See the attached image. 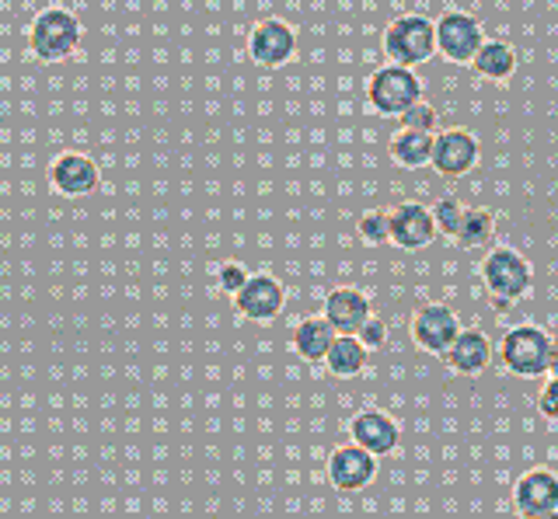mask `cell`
<instances>
[{"label":"cell","mask_w":558,"mask_h":519,"mask_svg":"<svg viewBox=\"0 0 558 519\" xmlns=\"http://www.w3.org/2000/svg\"><path fill=\"white\" fill-rule=\"evenodd\" d=\"M429 213H433V223H436V234H444V237L453 240V234H458L461 220H464V206L453 199V196H447V199L436 202Z\"/></svg>","instance_id":"cell-23"},{"label":"cell","mask_w":558,"mask_h":519,"mask_svg":"<svg viewBox=\"0 0 558 519\" xmlns=\"http://www.w3.org/2000/svg\"><path fill=\"white\" fill-rule=\"evenodd\" d=\"M541 519H558V509H555V512H548V516H541Z\"/></svg>","instance_id":"cell-30"},{"label":"cell","mask_w":558,"mask_h":519,"mask_svg":"<svg viewBox=\"0 0 558 519\" xmlns=\"http://www.w3.org/2000/svg\"><path fill=\"white\" fill-rule=\"evenodd\" d=\"M49 182L66 199H87L98 193L101 171L87 153H60L49 168Z\"/></svg>","instance_id":"cell-11"},{"label":"cell","mask_w":558,"mask_h":519,"mask_svg":"<svg viewBox=\"0 0 558 519\" xmlns=\"http://www.w3.org/2000/svg\"><path fill=\"white\" fill-rule=\"evenodd\" d=\"M537 411L545 415V419H558V376H551L545 387L537 394Z\"/></svg>","instance_id":"cell-28"},{"label":"cell","mask_w":558,"mask_h":519,"mask_svg":"<svg viewBox=\"0 0 558 519\" xmlns=\"http://www.w3.org/2000/svg\"><path fill=\"white\" fill-rule=\"evenodd\" d=\"M248 57L262 71H279V66H287L296 57V32L279 18L255 25L248 39Z\"/></svg>","instance_id":"cell-10"},{"label":"cell","mask_w":558,"mask_h":519,"mask_svg":"<svg viewBox=\"0 0 558 519\" xmlns=\"http://www.w3.org/2000/svg\"><path fill=\"white\" fill-rule=\"evenodd\" d=\"M356 338L363 342V349H366V353H374V349H380L384 342H388V324L371 314V318L363 321L360 332H356Z\"/></svg>","instance_id":"cell-27"},{"label":"cell","mask_w":558,"mask_h":519,"mask_svg":"<svg viewBox=\"0 0 558 519\" xmlns=\"http://www.w3.org/2000/svg\"><path fill=\"white\" fill-rule=\"evenodd\" d=\"M248 275H252V272L244 269L241 262H223L220 272H217V286L227 293V297H234V293L244 286V280H248Z\"/></svg>","instance_id":"cell-26"},{"label":"cell","mask_w":558,"mask_h":519,"mask_svg":"<svg viewBox=\"0 0 558 519\" xmlns=\"http://www.w3.org/2000/svg\"><path fill=\"white\" fill-rule=\"evenodd\" d=\"M482 161V144L475 140V133L468 129H447L433 136V153L429 168L440 178H464L478 168Z\"/></svg>","instance_id":"cell-7"},{"label":"cell","mask_w":558,"mask_h":519,"mask_svg":"<svg viewBox=\"0 0 558 519\" xmlns=\"http://www.w3.org/2000/svg\"><path fill=\"white\" fill-rule=\"evenodd\" d=\"M366 353L363 349V342L356 335H336V342H331V349L325 353V370L331 376H339V380H349V376H360L363 367H366Z\"/></svg>","instance_id":"cell-19"},{"label":"cell","mask_w":558,"mask_h":519,"mask_svg":"<svg viewBox=\"0 0 558 519\" xmlns=\"http://www.w3.org/2000/svg\"><path fill=\"white\" fill-rule=\"evenodd\" d=\"M548 373L558 376V342H551V356H548Z\"/></svg>","instance_id":"cell-29"},{"label":"cell","mask_w":558,"mask_h":519,"mask_svg":"<svg viewBox=\"0 0 558 519\" xmlns=\"http://www.w3.org/2000/svg\"><path fill=\"white\" fill-rule=\"evenodd\" d=\"M471 66H475V74L485 77V81H510L517 74V49L510 42L502 39H493V42H482V49L475 53V60H471Z\"/></svg>","instance_id":"cell-18"},{"label":"cell","mask_w":558,"mask_h":519,"mask_svg":"<svg viewBox=\"0 0 558 519\" xmlns=\"http://www.w3.org/2000/svg\"><path fill=\"white\" fill-rule=\"evenodd\" d=\"M447 367L461 376H478L488 370V362H493V342H488L482 332L475 328H461L458 338L450 342V349L444 353Z\"/></svg>","instance_id":"cell-16"},{"label":"cell","mask_w":558,"mask_h":519,"mask_svg":"<svg viewBox=\"0 0 558 519\" xmlns=\"http://www.w3.org/2000/svg\"><path fill=\"white\" fill-rule=\"evenodd\" d=\"M84 28L66 8H46L28 28V49L39 63H63L81 49Z\"/></svg>","instance_id":"cell-1"},{"label":"cell","mask_w":558,"mask_h":519,"mask_svg":"<svg viewBox=\"0 0 558 519\" xmlns=\"http://www.w3.org/2000/svg\"><path fill=\"white\" fill-rule=\"evenodd\" d=\"M336 335L339 332L325 318H307L296 324V332H293V353L307 362H322L325 353L331 349V342H336Z\"/></svg>","instance_id":"cell-20"},{"label":"cell","mask_w":558,"mask_h":519,"mask_svg":"<svg viewBox=\"0 0 558 519\" xmlns=\"http://www.w3.org/2000/svg\"><path fill=\"white\" fill-rule=\"evenodd\" d=\"M436 25V53H440L447 63H458V66H471L475 53L485 42V28L475 14L468 11H447Z\"/></svg>","instance_id":"cell-6"},{"label":"cell","mask_w":558,"mask_h":519,"mask_svg":"<svg viewBox=\"0 0 558 519\" xmlns=\"http://www.w3.org/2000/svg\"><path fill=\"white\" fill-rule=\"evenodd\" d=\"M513 506L523 519H541L558 509V474L548 467H534L531 474H523L513 489Z\"/></svg>","instance_id":"cell-13"},{"label":"cell","mask_w":558,"mask_h":519,"mask_svg":"<svg viewBox=\"0 0 558 519\" xmlns=\"http://www.w3.org/2000/svg\"><path fill=\"white\" fill-rule=\"evenodd\" d=\"M401 129H415V133H436V123H440V112H436L433 106H426V101H415V106L398 115Z\"/></svg>","instance_id":"cell-25"},{"label":"cell","mask_w":558,"mask_h":519,"mask_svg":"<svg viewBox=\"0 0 558 519\" xmlns=\"http://www.w3.org/2000/svg\"><path fill=\"white\" fill-rule=\"evenodd\" d=\"M234 307L244 321H255V324H269L283 314L287 307V289L279 280H272L269 272H258L248 275L244 286L234 293Z\"/></svg>","instance_id":"cell-8"},{"label":"cell","mask_w":558,"mask_h":519,"mask_svg":"<svg viewBox=\"0 0 558 519\" xmlns=\"http://www.w3.org/2000/svg\"><path fill=\"white\" fill-rule=\"evenodd\" d=\"M493 237H496V217L488 210H464L461 227H458V234H453V240H458V245L468 248V251L485 248Z\"/></svg>","instance_id":"cell-22"},{"label":"cell","mask_w":558,"mask_h":519,"mask_svg":"<svg viewBox=\"0 0 558 519\" xmlns=\"http://www.w3.org/2000/svg\"><path fill=\"white\" fill-rule=\"evenodd\" d=\"M339 335H356L363 321L371 318V300L353 286H339L325 297V314H322Z\"/></svg>","instance_id":"cell-17"},{"label":"cell","mask_w":558,"mask_h":519,"mask_svg":"<svg viewBox=\"0 0 558 519\" xmlns=\"http://www.w3.org/2000/svg\"><path fill=\"white\" fill-rule=\"evenodd\" d=\"M374 478H377V457L366 454L356 443L339 446L336 454L328 457V481L336 484L339 492H360Z\"/></svg>","instance_id":"cell-14"},{"label":"cell","mask_w":558,"mask_h":519,"mask_svg":"<svg viewBox=\"0 0 558 519\" xmlns=\"http://www.w3.org/2000/svg\"><path fill=\"white\" fill-rule=\"evenodd\" d=\"M433 136L436 133H415V129H398L388 144V153L398 168H429V153H433Z\"/></svg>","instance_id":"cell-21"},{"label":"cell","mask_w":558,"mask_h":519,"mask_svg":"<svg viewBox=\"0 0 558 519\" xmlns=\"http://www.w3.org/2000/svg\"><path fill=\"white\" fill-rule=\"evenodd\" d=\"M551 342L555 338L545 332V328H534V324L513 328V332H506V338H502V367L523 380L545 376Z\"/></svg>","instance_id":"cell-5"},{"label":"cell","mask_w":558,"mask_h":519,"mask_svg":"<svg viewBox=\"0 0 558 519\" xmlns=\"http://www.w3.org/2000/svg\"><path fill=\"white\" fill-rule=\"evenodd\" d=\"M349 436H353V443L363 446L366 454L388 457L391 449L398 446V440H401V429H398V422L391 419L388 411L366 408V411L356 415L353 422H349Z\"/></svg>","instance_id":"cell-15"},{"label":"cell","mask_w":558,"mask_h":519,"mask_svg":"<svg viewBox=\"0 0 558 519\" xmlns=\"http://www.w3.org/2000/svg\"><path fill=\"white\" fill-rule=\"evenodd\" d=\"M356 234L366 240V245H374V248L388 245V240H391L388 213H384V210H371V213H363V217H360V223H356Z\"/></svg>","instance_id":"cell-24"},{"label":"cell","mask_w":558,"mask_h":519,"mask_svg":"<svg viewBox=\"0 0 558 519\" xmlns=\"http://www.w3.org/2000/svg\"><path fill=\"white\" fill-rule=\"evenodd\" d=\"M388 227H391V245L401 251H418L429 248L436 240V223L433 213L418 202H401L388 213Z\"/></svg>","instance_id":"cell-12"},{"label":"cell","mask_w":558,"mask_h":519,"mask_svg":"<svg viewBox=\"0 0 558 519\" xmlns=\"http://www.w3.org/2000/svg\"><path fill=\"white\" fill-rule=\"evenodd\" d=\"M531 262L513 248H496L482 262V283L488 297L496 300V310H510V304L523 300L531 293Z\"/></svg>","instance_id":"cell-2"},{"label":"cell","mask_w":558,"mask_h":519,"mask_svg":"<svg viewBox=\"0 0 558 519\" xmlns=\"http://www.w3.org/2000/svg\"><path fill=\"white\" fill-rule=\"evenodd\" d=\"M366 101H371V109L377 115L398 119V115H405L415 101H423V81H418L409 66L388 63L366 81Z\"/></svg>","instance_id":"cell-4"},{"label":"cell","mask_w":558,"mask_h":519,"mask_svg":"<svg viewBox=\"0 0 558 519\" xmlns=\"http://www.w3.org/2000/svg\"><path fill=\"white\" fill-rule=\"evenodd\" d=\"M458 332L461 321L447 304H426L412 318V342L429 356H444L450 349V342L458 338Z\"/></svg>","instance_id":"cell-9"},{"label":"cell","mask_w":558,"mask_h":519,"mask_svg":"<svg viewBox=\"0 0 558 519\" xmlns=\"http://www.w3.org/2000/svg\"><path fill=\"white\" fill-rule=\"evenodd\" d=\"M384 57L398 66H423L436 57V25L426 14H401L384 28Z\"/></svg>","instance_id":"cell-3"}]
</instances>
